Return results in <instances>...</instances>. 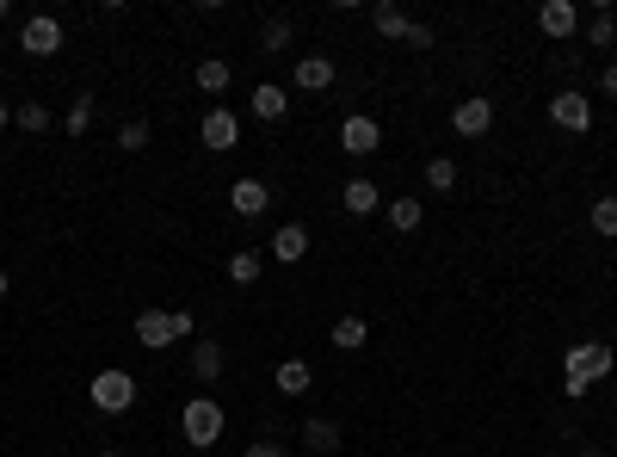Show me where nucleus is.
I'll use <instances>...</instances> for the list:
<instances>
[{
  "label": "nucleus",
  "mask_w": 617,
  "mask_h": 457,
  "mask_svg": "<svg viewBox=\"0 0 617 457\" xmlns=\"http://www.w3.org/2000/svg\"><path fill=\"white\" fill-rule=\"evenodd\" d=\"M599 377H611V346H599V340L568 346V396H587Z\"/></svg>",
  "instance_id": "f257e3e1"
},
{
  "label": "nucleus",
  "mask_w": 617,
  "mask_h": 457,
  "mask_svg": "<svg viewBox=\"0 0 617 457\" xmlns=\"http://www.w3.org/2000/svg\"><path fill=\"white\" fill-rule=\"evenodd\" d=\"M179 433H186V445H216L223 439V408H216V396H192L186 414H179Z\"/></svg>",
  "instance_id": "f03ea898"
},
{
  "label": "nucleus",
  "mask_w": 617,
  "mask_h": 457,
  "mask_svg": "<svg viewBox=\"0 0 617 457\" xmlns=\"http://www.w3.org/2000/svg\"><path fill=\"white\" fill-rule=\"evenodd\" d=\"M87 396H93L99 414H130V402H136V377H130V371H99Z\"/></svg>",
  "instance_id": "7ed1b4c3"
},
{
  "label": "nucleus",
  "mask_w": 617,
  "mask_h": 457,
  "mask_svg": "<svg viewBox=\"0 0 617 457\" xmlns=\"http://www.w3.org/2000/svg\"><path fill=\"white\" fill-rule=\"evenodd\" d=\"M19 50H25V56H56V50H62V19L31 13L25 31H19Z\"/></svg>",
  "instance_id": "20e7f679"
},
{
  "label": "nucleus",
  "mask_w": 617,
  "mask_h": 457,
  "mask_svg": "<svg viewBox=\"0 0 617 457\" xmlns=\"http://www.w3.org/2000/svg\"><path fill=\"white\" fill-rule=\"evenodd\" d=\"M377 143H383V130H377V118H365V112H352V118L340 124V149H346L352 161H365V155H377Z\"/></svg>",
  "instance_id": "39448f33"
},
{
  "label": "nucleus",
  "mask_w": 617,
  "mask_h": 457,
  "mask_svg": "<svg viewBox=\"0 0 617 457\" xmlns=\"http://www.w3.org/2000/svg\"><path fill=\"white\" fill-rule=\"evenodd\" d=\"M550 118H556L568 136H587V130H593V99H587V93H556V99H550Z\"/></svg>",
  "instance_id": "423d86ee"
},
{
  "label": "nucleus",
  "mask_w": 617,
  "mask_h": 457,
  "mask_svg": "<svg viewBox=\"0 0 617 457\" xmlns=\"http://www.w3.org/2000/svg\"><path fill=\"white\" fill-rule=\"evenodd\" d=\"M537 25H543V38H574V31H580V7H574V0H543V7H537Z\"/></svg>",
  "instance_id": "0eeeda50"
},
{
  "label": "nucleus",
  "mask_w": 617,
  "mask_h": 457,
  "mask_svg": "<svg viewBox=\"0 0 617 457\" xmlns=\"http://www.w3.org/2000/svg\"><path fill=\"white\" fill-rule=\"evenodd\" d=\"M241 143V118L223 112V105H210L204 112V149H235Z\"/></svg>",
  "instance_id": "6e6552de"
},
{
  "label": "nucleus",
  "mask_w": 617,
  "mask_h": 457,
  "mask_svg": "<svg viewBox=\"0 0 617 457\" xmlns=\"http://www.w3.org/2000/svg\"><path fill=\"white\" fill-rule=\"evenodd\" d=\"M179 334H173V315H161V309H142L136 315V346H149V353H161V346H173Z\"/></svg>",
  "instance_id": "1a4fd4ad"
},
{
  "label": "nucleus",
  "mask_w": 617,
  "mask_h": 457,
  "mask_svg": "<svg viewBox=\"0 0 617 457\" xmlns=\"http://www.w3.org/2000/svg\"><path fill=\"white\" fill-rule=\"evenodd\" d=\"M451 124H457V136H488V124H494V99H457Z\"/></svg>",
  "instance_id": "9d476101"
},
{
  "label": "nucleus",
  "mask_w": 617,
  "mask_h": 457,
  "mask_svg": "<svg viewBox=\"0 0 617 457\" xmlns=\"http://www.w3.org/2000/svg\"><path fill=\"white\" fill-rule=\"evenodd\" d=\"M229 204H235V217H260V210H272V192H266V180H235Z\"/></svg>",
  "instance_id": "9b49d317"
},
{
  "label": "nucleus",
  "mask_w": 617,
  "mask_h": 457,
  "mask_svg": "<svg viewBox=\"0 0 617 457\" xmlns=\"http://www.w3.org/2000/svg\"><path fill=\"white\" fill-rule=\"evenodd\" d=\"M309 254V229L303 223H284L278 235H272V260H284V266H297Z\"/></svg>",
  "instance_id": "f8f14e48"
},
{
  "label": "nucleus",
  "mask_w": 617,
  "mask_h": 457,
  "mask_svg": "<svg viewBox=\"0 0 617 457\" xmlns=\"http://www.w3.org/2000/svg\"><path fill=\"white\" fill-rule=\"evenodd\" d=\"M290 81H297L303 93H321V87H334V62L328 56H297V75Z\"/></svg>",
  "instance_id": "ddd939ff"
},
{
  "label": "nucleus",
  "mask_w": 617,
  "mask_h": 457,
  "mask_svg": "<svg viewBox=\"0 0 617 457\" xmlns=\"http://www.w3.org/2000/svg\"><path fill=\"white\" fill-rule=\"evenodd\" d=\"M303 445H309L315 457H334V451H340V420H321V414L303 420Z\"/></svg>",
  "instance_id": "4468645a"
},
{
  "label": "nucleus",
  "mask_w": 617,
  "mask_h": 457,
  "mask_svg": "<svg viewBox=\"0 0 617 457\" xmlns=\"http://www.w3.org/2000/svg\"><path fill=\"white\" fill-rule=\"evenodd\" d=\"M371 25H377V38H395V44H402L414 19H408L402 7H395V0H377V7H371Z\"/></svg>",
  "instance_id": "2eb2a0df"
},
{
  "label": "nucleus",
  "mask_w": 617,
  "mask_h": 457,
  "mask_svg": "<svg viewBox=\"0 0 617 457\" xmlns=\"http://www.w3.org/2000/svg\"><path fill=\"white\" fill-rule=\"evenodd\" d=\"M340 204L352 210V217H371V210L383 204V192H377L371 180H346V186H340Z\"/></svg>",
  "instance_id": "dca6fc26"
},
{
  "label": "nucleus",
  "mask_w": 617,
  "mask_h": 457,
  "mask_svg": "<svg viewBox=\"0 0 617 457\" xmlns=\"http://www.w3.org/2000/svg\"><path fill=\"white\" fill-rule=\"evenodd\" d=\"M290 112V93L284 87H253V118H260V124H278Z\"/></svg>",
  "instance_id": "f3484780"
},
{
  "label": "nucleus",
  "mask_w": 617,
  "mask_h": 457,
  "mask_svg": "<svg viewBox=\"0 0 617 457\" xmlns=\"http://www.w3.org/2000/svg\"><path fill=\"white\" fill-rule=\"evenodd\" d=\"M309 383H315L309 359H284V365H278V390H284V396H309Z\"/></svg>",
  "instance_id": "a211bd4d"
},
{
  "label": "nucleus",
  "mask_w": 617,
  "mask_h": 457,
  "mask_svg": "<svg viewBox=\"0 0 617 457\" xmlns=\"http://www.w3.org/2000/svg\"><path fill=\"white\" fill-rule=\"evenodd\" d=\"M192 377H204V383L223 377V346H216V340H198V346H192Z\"/></svg>",
  "instance_id": "6ab92c4d"
},
{
  "label": "nucleus",
  "mask_w": 617,
  "mask_h": 457,
  "mask_svg": "<svg viewBox=\"0 0 617 457\" xmlns=\"http://www.w3.org/2000/svg\"><path fill=\"white\" fill-rule=\"evenodd\" d=\"M580 31H587V44H593V50H605V44L617 38V19H611V7H593L587 19H580Z\"/></svg>",
  "instance_id": "aec40b11"
},
{
  "label": "nucleus",
  "mask_w": 617,
  "mask_h": 457,
  "mask_svg": "<svg viewBox=\"0 0 617 457\" xmlns=\"http://www.w3.org/2000/svg\"><path fill=\"white\" fill-rule=\"evenodd\" d=\"M389 223L402 229V235H414V229L426 223V204H420V198H389Z\"/></svg>",
  "instance_id": "412c9836"
},
{
  "label": "nucleus",
  "mask_w": 617,
  "mask_h": 457,
  "mask_svg": "<svg viewBox=\"0 0 617 457\" xmlns=\"http://www.w3.org/2000/svg\"><path fill=\"white\" fill-rule=\"evenodd\" d=\"M198 87H204L210 99L229 93V62H223V56H204V62H198Z\"/></svg>",
  "instance_id": "4be33fe9"
},
{
  "label": "nucleus",
  "mask_w": 617,
  "mask_h": 457,
  "mask_svg": "<svg viewBox=\"0 0 617 457\" xmlns=\"http://www.w3.org/2000/svg\"><path fill=\"white\" fill-rule=\"evenodd\" d=\"M365 340H371V328L358 322V315H340V322H334V346H340V353H358Z\"/></svg>",
  "instance_id": "5701e85b"
},
{
  "label": "nucleus",
  "mask_w": 617,
  "mask_h": 457,
  "mask_svg": "<svg viewBox=\"0 0 617 457\" xmlns=\"http://www.w3.org/2000/svg\"><path fill=\"white\" fill-rule=\"evenodd\" d=\"M426 186H432V192H451V186H457V161H451V155H432V161H426Z\"/></svg>",
  "instance_id": "b1692460"
},
{
  "label": "nucleus",
  "mask_w": 617,
  "mask_h": 457,
  "mask_svg": "<svg viewBox=\"0 0 617 457\" xmlns=\"http://www.w3.org/2000/svg\"><path fill=\"white\" fill-rule=\"evenodd\" d=\"M87 124H93V93H81L75 105H68V118H62V130H68V136H87Z\"/></svg>",
  "instance_id": "393cba45"
},
{
  "label": "nucleus",
  "mask_w": 617,
  "mask_h": 457,
  "mask_svg": "<svg viewBox=\"0 0 617 457\" xmlns=\"http://www.w3.org/2000/svg\"><path fill=\"white\" fill-rule=\"evenodd\" d=\"M290 38H297V25H290V19H266V31H260L266 50H290Z\"/></svg>",
  "instance_id": "a878e982"
},
{
  "label": "nucleus",
  "mask_w": 617,
  "mask_h": 457,
  "mask_svg": "<svg viewBox=\"0 0 617 457\" xmlns=\"http://www.w3.org/2000/svg\"><path fill=\"white\" fill-rule=\"evenodd\" d=\"M19 130L44 136V130H50V105H38V99H31V105H19Z\"/></svg>",
  "instance_id": "bb28decb"
},
{
  "label": "nucleus",
  "mask_w": 617,
  "mask_h": 457,
  "mask_svg": "<svg viewBox=\"0 0 617 457\" xmlns=\"http://www.w3.org/2000/svg\"><path fill=\"white\" fill-rule=\"evenodd\" d=\"M118 149H124V155H136V149H149V124H142V118H130V124L118 130Z\"/></svg>",
  "instance_id": "cd10ccee"
},
{
  "label": "nucleus",
  "mask_w": 617,
  "mask_h": 457,
  "mask_svg": "<svg viewBox=\"0 0 617 457\" xmlns=\"http://www.w3.org/2000/svg\"><path fill=\"white\" fill-rule=\"evenodd\" d=\"M229 278H235V285H253V278H260V254H247V248H241V254L229 260Z\"/></svg>",
  "instance_id": "c85d7f7f"
},
{
  "label": "nucleus",
  "mask_w": 617,
  "mask_h": 457,
  "mask_svg": "<svg viewBox=\"0 0 617 457\" xmlns=\"http://www.w3.org/2000/svg\"><path fill=\"white\" fill-rule=\"evenodd\" d=\"M593 229H599V235H617V198H593Z\"/></svg>",
  "instance_id": "c756f323"
},
{
  "label": "nucleus",
  "mask_w": 617,
  "mask_h": 457,
  "mask_svg": "<svg viewBox=\"0 0 617 457\" xmlns=\"http://www.w3.org/2000/svg\"><path fill=\"white\" fill-rule=\"evenodd\" d=\"M402 44H408V50H432V25H408Z\"/></svg>",
  "instance_id": "7c9ffc66"
},
{
  "label": "nucleus",
  "mask_w": 617,
  "mask_h": 457,
  "mask_svg": "<svg viewBox=\"0 0 617 457\" xmlns=\"http://www.w3.org/2000/svg\"><path fill=\"white\" fill-rule=\"evenodd\" d=\"M247 457H290V451H284V445H266V439H260V445H247Z\"/></svg>",
  "instance_id": "2f4dec72"
},
{
  "label": "nucleus",
  "mask_w": 617,
  "mask_h": 457,
  "mask_svg": "<svg viewBox=\"0 0 617 457\" xmlns=\"http://www.w3.org/2000/svg\"><path fill=\"white\" fill-rule=\"evenodd\" d=\"M605 93L617 99V62H605Z\"/></svg>",
  "instance_id": "473e14b6"
},
{
  "label": "nucleus",
  "mask_w": 617,
  "mask_h": 457,
  "mask_svg": "<svg viewBox=\"0 0 617 457\" xmlns=\"http://www.w3.org/2000/svg\"><path fill=\"white\" fill-rule=\"evenodd\" d=\"M7 124H13V105H7V99H0V130H7Z\"/></svg>",
  "instance_id": "72a5a7b5"
},
{
  "label": "nucleus",
  "mask_w": 617,
  "mask_h": 457,
  "mask_svg": "<svg viewBox=\"0 0 617 457\" xmlns=\"http://www.w3.org/2000/svg\"><path fill=\"white\" fill-rule=\"evenodd\" d=\"M0 297H7V266H0Z\"/></svg>",
  "instance_id": "f704fd0d"
},
{
  "label": "nucleus",
  "mask_w": 617,
  "mask_h": 457,
  "mask_svg": "<svg viewBox=\"0 0 617 457\" xmlns=\"http://www.w3.org/2000/svg\"><path fill=\"white\" fill-rule=\"evenodd\" d=\"M580 457H605V451H580Z\"/></svg>",
  "instance_id": "c9c22d12"
},
{
  "label": "nucleus",
  "mask_w": 617,
  "mask_h": 457,
  "mask_svg": "<svg viewBox=\"0 0 617 457\" xmlns=\"http://www.w3.org/2000/svg\"><path fill=\"white\" fill-rule=\"evenodd\" d=\"M0 19H7V0H0Z\"/></svg>",
  "instance_id": "e433bc0d"
},
{
  "label": "nucleus",
  "mask_w": 617,
  "mask_h": 457,
  "mask_svg": "<svg viewBox=\"0 0 617 457\" xmlns=\"http://www.w3.org/2000/svg\"><path fill=\"white\" fill-rule=\"evenodd\" d=\"M99 457H118V451H99Z\"/></svg>",
  "instance_id": "4c0bfd02"
}]
</instances>
